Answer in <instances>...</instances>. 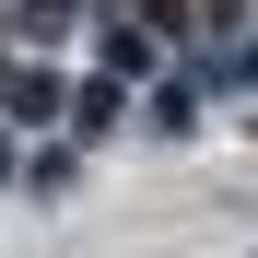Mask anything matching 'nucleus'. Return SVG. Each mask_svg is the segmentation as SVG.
Wrapping results in <instances>:
<instances>
[{"instance_id":"nucleus-1","label":"nucleus","mask_w":258,"mask_h":258,"mask_svg":"<svg viewBox=\"0 0 258 258\" xmlns=\"http://www.w3.org/2000/svg\"><path fill=\"white\" fill-rule=\"evenodd\" d=\"M246 71H258V47H246Z\"/></svg>"}]
</instances>
